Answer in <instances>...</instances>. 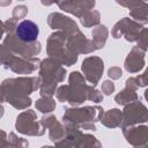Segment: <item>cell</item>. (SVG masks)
<instances>
[{
	"label": "cell",
	"instance_id": "1",
	"mask_svg": "<svg viewBox=\"0 0 148 148\" xmlns=\"http://www.w3.org/2000/svg\"><path fill=\"white\" fill-rule=\"evenodd\" d=\"M38 34H39V29H38L37 24L29 20H24V21L20 22L18 25L16 27V35L23 42L36 40L38 37Z\"/></svg>",
	"mask_w": 148,
	"mask_h": 148
}]
</instances>
